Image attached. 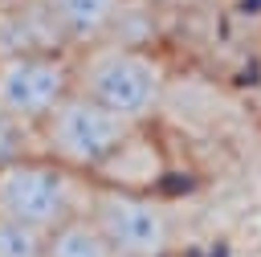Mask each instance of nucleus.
<instances>
[{"instance_id": "obj_10", "label": "nucleus", "mask_w": 261, "mask_h": 257, "mask_svg": "<svg viewBox=\"0 0 261 257\" xmlns=\"http://www.w3.org/2000/svg\"><path fill=\"white\" fill-rule=\"evenodd\" d=\"M0 4H8V0H0Z\"/></svg>"}, {"instance_id": "obj_2", "label": "nucleus", "mask_w": 261, "mask_h": 257, "mask_svg": "<svg viewBox=\"0 0 261 257\" xmlns=\"http://www.w3.org/2000/svg\"><path fill=\"white\" fill-rule=\"evenodd\" d=\"M135 135H139L135 122H126L114 110L98 106L82 90H69L41 118L37 147L53 163H61V167H69L77 175H90V171H102L106 163H114L118 151L135 143Z\"/></svg>"}, {"instance_id": "obj_6", "label": "nucleus", "mask_w": 261, "mask_h": 257, "mask_svg": "<svg viewBox=\"0 0 261 257\" xmlns=\"http://www.w3.org/2000/svg\"><path fill=\"white\" fill-rule=\"evenodd\" d=\"M37 8L61 49H90L114 33L126 0H37Z\"/></svg>"}, {"instance_id": "obj_4", "label": "nucleus", "mask_w": 261, "mask_h": 257, "mask_svg": "<svg viewBox=\"0 0 261 257\" xmlns=\"http://www.w3.org/2000/svg\"><path fill=\"white\" fill-rule=\"evenodd\" d=\"M86 216L114 257H167L175 249V216L163 200L139 188H90Z\"/></svg>"}, {"instance_id": "obj_5", "label": "nucleus", "mask_w": 261, "mask_h": 257, "mask_svg": "<svg viewBox=\"0 0 261 257\" xmlns=\"http://www.w3.org/2000/svg\"><path fill=\"white\" fill-rule=\"evenodd\" d=\"M73 90V53L65 49H4L0 53V110L24 126L41 118Z\"/></svg>"}, {"instance_id": "obj_8", "label": "nucleus", "mask_w": 261, "mask_h": 257, "mask_svg": "<svg viewBox=\"0 0 261 257\" xmlns=\"http://www.w3.org/2000/svg\"><path fill=\"white\" fill-rule=\"evenodd\" d=\"M45 237L49 233L0 216V257H45Z\"/></svg>"}, {"instance_id": "obj_3", "label": "nucleus", "mask_w": 261, "mask_h": 257, "mask_svg": "<svg viewBox=\"0 0 261 257\" xmlns=\"http://www.w3.org/2000/svg\"><path fill=\"white\" fill-rule=\"evenodd\" d=\"M86 175L53 163L49 155H29L0 167V216L29 228L53 233L86 212Z\"/></svg>"}, {"instance_id": "obj_9", "label": "nucleus", "mask_w": 261, "mask_h": 257, "mask_svg": "<svg viewBox=\"0 0 261 257\" xmlns=\"http://www.w3.org/2000/svg\"><path fill=\"white\" fill-rule=\"evenodd\" d=\"M29 155H41L37 131L0 110V167H4V163H16V159H29Z\"/></svg>"}, {"instance_id": "obj_7", "label": "nucleus", "mask_w": 261, "mask_h": 257, "mask_svg": "<svg viewBox=\"0 0 261 257\" xmlns=\"http://www.w3.org/2000/svg\"><path fill=\"white\" fill-rule=\"evenodd\" d=\"M45 257H114V253L94 228V220L82 212L45 237Z\"/></svg>"}, {"instance_id": "obj_1", "label": "nucleus", "mask_w": 261, "mask_h": 257, "mask_svg": "<svg viewBox=\"0 0 261 257\" xmlns=\"http://www.w3.org/2000/svg\"><path fill=\"white\" fill-rule=\"evenodd\" d=\"M73 90L114 110L118 118L143 126L159 114L167 98V65L147 49L98 41L73 57Z\"/></svg>"}]
</instances>
